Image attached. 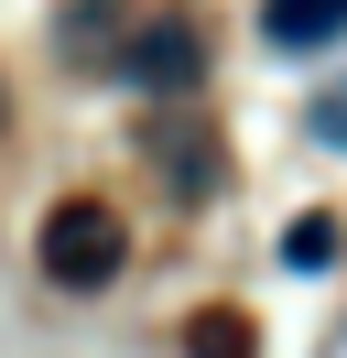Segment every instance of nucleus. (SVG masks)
<instances>
[{"mask_svg":"<svg viewBox=\"0 0 347 358\" xmlns=\"http://www.w3.org/2000/svg\"><path fill=\"white\" fill-rule=\"evenodd\" d=\"M260 33L282 55H325V44H347V0H260Z\"/></svg>","mask_w":347,"mask_h":358,"instance_id":"f03ea898","label":"nucleus"},{"mask_svg":"<svg viewBox=\"0 0 347 358\" xmlns=\"http://www.w3.org/2000/svg\"><path fill=\"white\" fill-rule=\"evenodd\" d=\"M315 141H337V152H347V87H325V98H315Z\"/></svg>","mask_w":347,"mask_h":358,"instance_id":"20e7f679","label":"nucleus"},{"mask_svg":"<svg viewBox=\"0 0 347 358\" xmlns=\"http://www.w3.org/2000/svg\"><path fill=\"white\" fill-rule=\"evenodd\" d=\"M141 76H163V87H185V76H195V33H152Z\"/></svg>","mask_w":347,"mask_h":358,"instance_id":"7ed1b4c3","label":"nucleus"},{"mask_svg":"<svg viewBox=\"0 0 347 358\" xmlns=\"http://www.w3.org/2000/svg\"><path fill=\"white\" fill-rule=\"evenodd\" d=\"M120 250H130V239H120V217H108V206H65V217L43 228V271H55V282H76V293L108 282V271H120Z\"/></svg>","mask_w":347,"mask_h":358,"instance_id":"f257e3e1","label":"nucleus"},{"mask_svg":"<svg viewBox=\"0 0 347 358\" xmlns=\"http://www.w3.org/2000/svg\"><path fill=\"white\" fill-rule=\"evenodd\" d=\"M195 358H250V336L239 326H195Z\"/></svg>","mask_w":347,"mask_h":358,"instance_id":"39448f33","label":"nucleus"}]
</instances>
